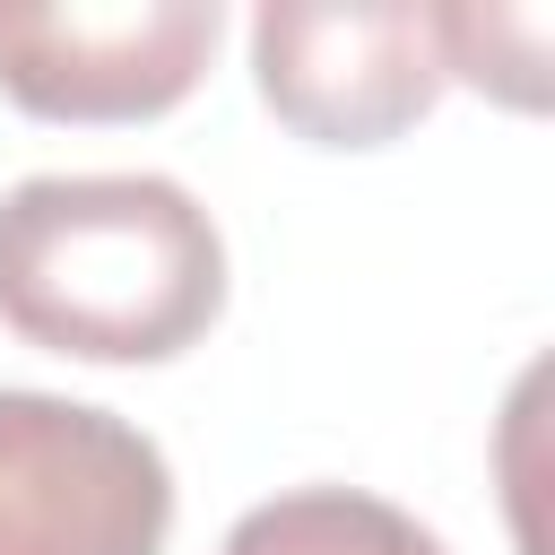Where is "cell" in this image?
Returning <instances> with one entry per match:
<instances>
[{"mask_svg":"<svg viewBox=\"0 0 555 555\" xmlns=\"http://www.w3.org/2000/svg\"><path fill=\"white\" fill-rule=\"evenodd\" d=\"M225 312V234L173 173H26L0 191V321L78 364H165Z\"/></svg>","mask_w":555,"mask_h":555,"instance_id":"obj_1","label":"cell"},{"mask_svg":"<svg viewBox=\"0 0 555 555\" xmlns=\"http://www.w3.org/2000/svg\"><path fill=\"white\" fill-rule=\"evenodd\" d=\"M173 468L95 399L0 390V555H165Z\"/></svg>","mask_w":555,"mask_h":555,"instance_id":"obj_2","label":"cell"},{"mask_svg":"<svg viewBox=\"0 0 555 555\" xmlns=\"http://www.w3.org/2000/svg\"><path fill=\"white\" fill-rule=\"evenodd\" d=\"M260 104L312 147H382L434 113L442 52L416 0H269L251 17Z\"/></svg>","mask_w":555,"mask_h":555,"instance_id":"obj_3","label":"cell"},{"mask_svg":"<svg viewBox=\"0 0 555 555\" xmlns=\"http://www.w3.org/2000/svg\"><path fill=\"white\" fill-rule=\"evenodd\" d=\"M217 35V0L0 9V95L35 121H156L199 87Z\"/></svg>","mask_w":555,"mask_h":555,"instance_id":"obj_4","label":"cell"},{"mask_svg":"<svg viewBox=\"0 0 555 555\" xmlns=\"http://www.w3.org/2000/svg\"><path fill=\"white\" fill-rule=\"evenodd\" d=\"M217 555H442V538L364 486H286L251 503Z\"/></svg>","mask_w":555,"mask_h":555,"instance_id":"obj_5","label":"cell"},{"mask_svg":"<svg viewBox=\"0 0 555 555\" xmlns=\"http://www.w3.org/2000/svg\"><path fill=\"white\" fill-rule=\"evenodd\" d=\"M434 52H442V78H468L512 113L546 104V9H494V0L434 9Z\"/></svg>","mask_w":555,"mask_h":555,"instance_id":"obj_6","label":"cell"}]
</instances>
